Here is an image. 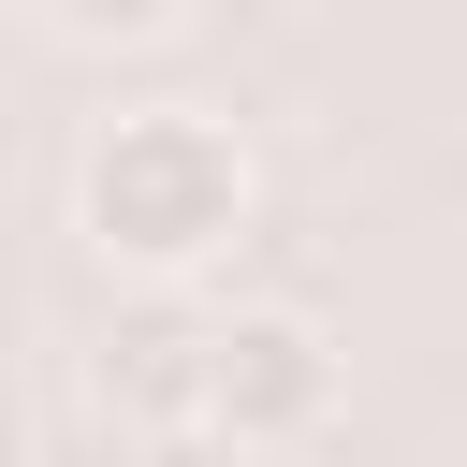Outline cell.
<instances>
[{
  "instance_id": "6da1fadb",
  "label": "cell",
  "mask_w": 467,
  "mask_h": 467,
  "mask_svg": "<svg viewBox=\"0 0 467 467\" xmlns=\"http://www.w3.org/2000/svg\"><path fill=\"white\" fill-rule=\"evenodd\" d=\"M248 204H263L248 146H234L219 117H190V102L102 117V131H88V161H73V219H88V248H102L117 277H146V292L204 277V263L248 234Z\"/></svg>"
},
{
  "instance_id": "7a4b0ae2",
  "label": "cell",
  "mask_w": 467,
  "mask_h": 467,
  "mask_svg": "<svg viewBox=\"0 0 467 467\" xmlns=\"http://www.w3.org/2000/svg\"><path fill=\"white\" fill-rule=\"evenodd\" d=\"M336 409V336L306 306H219V350H204V438L234 452H292L321 438Z\"/></svg>"
},
{
  "instance_id": "3957f363",
  "label": "cell",
  "mask_w": 467,
  "mask_h": 467,
  "mask_svg": "<svg viewBox=\"0 0 467 467\" xmlns=\"http://www.w3.org/2000/svg\"><path fill=\"white\" fill-rule=\"evenodd\" d=\"M204 350H219V321H190L175 292H146L117 336H102V409L117 423H146V438H204Z\"/></svg>"
},
{
  "instance_id": "277c9868",
  "label": "cell",
  "mask_w": 467,
  "mask_h": 467,
  "mask_svg": "<svg viewBox=\"0 0 467 467\" xmlns=\"http://www.w3.org/2000/svg\"><path fill=\"white\" fill-rule=\"evenodd\" d=\"M44 15H58L73 44H161V29L190 15V0H44Z\"/></svg>"
}]
</instances>
